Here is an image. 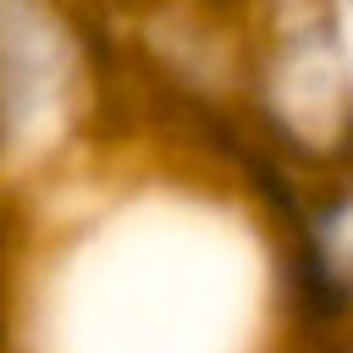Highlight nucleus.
I'll return each mask as SVG.
<instances>
[{"mask_svg": "<svg viewBox=\"0 0 353 353\" xmlns=\"http://www.w3.org/2000/svg\"><path fill=\"white\" fill-rule=\"evenodd\" d=\"M325 11H331L336 33H342V44H347V55H353V0H325Z\"/></svg>", "mask_w": 353, "mask_h": 353, "instance_id": "1", "label": "nucleus"}]
</instances>
